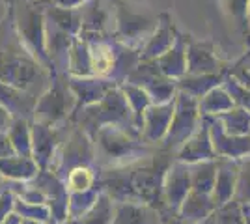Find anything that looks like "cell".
<instances>
[{"instance_id":"1","label":"cell","mask_w":250,"mask_h":224,"mask_svg":"<svg viewBox=\"0 0 250 224\" xmlns=\"http://www.w3.org/2000/svg\"><path fill=\"white\" fill-rule=\"evenodd\" d=\"M13 24L24 49L40 62V64L54 73V67L47 53L45 41V10L40 2L32 4L30 0H21L19 6L13 10Z\"/></svg>"},{"instance_id":"2","label":"cell","mask_w":250,"mask_h":224,"mask_svg":"<svg viewBox=\"0 0 250 224\" xmlns=\"http://www.w3.org/2000/svg\"><path fill=\"white\" fill-rule=\"evenodd\" d=\"M77 108V97L69 86L67 75H54L49 88L38 97L34 122L47 125H60L65 120H71Z\"/></svg>"},{"instance_id":"3","label":"cell","mask_w":250,"mask_h":224,"mask_svg":"<svg viewBox=\"0 0 250 224\" xmlns=\"http://www.w3.org/2000/svg\"><path fill=\"white\" fill-rule=\"evenodd\" d=\"M94 146L95 163L99 161L103 166L108 168H118L133 163L138 159V151L144 149L135 140H131L124 127L118 125H104L99 129L94 137Z\"/></svg>"},{"instance_id":"4","label":"cell","mask_w":250,"mask_h":224,"mask_svg":"<svg viewBox=\"0 0 250 224\" xmlns=\"http://www.w3.org/2000/svg\"><path fill=\"white\" fill-rule=\"evenodd\" d=\"M95 163V146L94 140L90 139L83 129H73L71 135L67 137L65 142L56 153V159L52 164L51 172H54L60 180H65L69 172L83 166V164H94Z\"/></svg>"},{"instance_id":"5","label":"cell","mask_w":250,"mask_h":224,"mask_svg":"<svg viewBox=\"0 0 250 224\" xmlns=\"http://www.w3.org/2000/svg\"><path fill=\"white\" fill-rule=\"evenodd\" d=\"M32 129V157L42 170H51L56 153L62 146L58 125H47L42 122H30Z\"/></svg>"},{"instance_id":"6","label":"cell","mask_w":250,"mask_h":224,"mask_svg":"<svg viewBox=\"0 0 250 224\" xmlns=\"http://www.w3.org/2000/svg\"><path fill=\"white\" fill-rule=\"evenodd\" d=\"M155 26V22L136 15L133 11L125 10V8H118V15H116V36L118 41L135 49L138 43L142 41L144 38L151 32V28Z\"/></svg>"},{"instance_id":"7","label":"cell","mask_w":250,"mask_h":224,"mask_svg":"<svg viewBox=\"0 0 250 224\" xmlns=\"http://www.w3.org/2000/svg\"><path fill=\"white\" fill-rule=\"evenodd\" d=\"M69 86L77 97V108H75L77 112L84 107L99 103L116 84L112 81L97 79V77H69Z\"/></svg>"},{"instance_id":"8","label":"cell","mask_w":250,"mask_h":224,"mask_svg":"<svg viewBox=\"0 0 250 224\" xmlns=\"http://www.w3.org/2000/svg\"><path fill=\"white\" fill-rule=\"evenodd\" d=\"M38 96H34L28 90H22L17 86L0 82V105L8 108L13 118H22V120H34V110H36Z\"/></svg>"},{"instance_id":"9","label":"cell","mask_w":250,"mask_h":224,"mask_svg":"<svg viewBox=\"0 0 250 224\" xmlns=\"http://www.w3.org/2000/svg\"><path fill=\"white\" fill-rule=\"evenodd\" d=\"M174 118V103H161V105H151L142 116V127H144V137L147 140L163 139L168 135V129Z\"/></svg>"},{"instance_id":"10","label":"cell","mask_w":250,"mask_h":224,"mask_svg":"<svg viewBox=\"0 0 250 224\" xmlns=\"http://www.w3.org/2000/svg\"><path fill=\"white\" fill-rule=\"evenodd\" d=\"M40 164L34 161V157H22V155H10L0 159V174L4 180L11 182H32L40 174Z\"/></svg>"},{"instance_id":"11","label":"cell","mask_w":250,"mask_h":224,"mask_svg":"<svg viewBox=\"0 0 250 224\" xmlns=\"http://www.w3.org/2000/svg\"><path fill=\"white\" fill-rule=\"evenodd\" d=\"M112 224H159L157 211L144 202H118Z\"/></svg>"},{"instance_id":"12","label":"cell","mask_w":250,"mask_h":224,"mask_svg":"<svg viewBox=\"0 0 250 224\" xmlns=\"http://www.w3.org/2000/svg\"><path fill=\"white\" fill-rule=\"evenodd\" d=\"M114 223V204L112 198L101 191L97 202L86 211L84 215L77 217V219H69L63 224H112Z\"/></svg>"},{"instance_id":"13","label":"cell","mask_w":250,"mask_h":224,"mask_svg":"<svg viewBox=\"0 0 250 224\" xmlns=\"http://www.w3.org/2000/svg\"><path fill=\"white\" fill-rule=\"evenodd\" d=\"M67 75L69 77H92L90 49H88V41H84L83 38H77L69 51Z\"/></svg>"},{"instance_id":"14","label":"cell","mask_w":250,"mask_h":224,"mask_svg":"<svg viewBox=\"0 0 250 224\" xmlns=\"http://www.w3.org/2000/svg\"><path fill=\"white\" fill-rule=\"evenodd\" d=\"M8 135L13 144V149L17 155L22 157H32V129L30 120H22V118H15L13 123L8 129Z\"/></svg>"},{"instance_id":"15","label":"cell","mask_w":250,"mask_h":224,"mask_svg":"<svg viewBox=\"0 0 250 224\" xmlns=\"http://www.w3.org/2000/svg\"><path fill=\"white\" fill-rule=\"evenodd\" d=\"M63 183H65L69 192H86L99 187L97 185V174L92 168V164H83V166L73 168L65 176Z\"/></svg>"},{"instance_id":"16","label":"cell","mask_w":250,"mask_h":224,"mask_svg":"<svg viewBox=\"0 0 250 224\" xmlns=\"http://www.w3.org/2000/svg\"><path fill=\"white\" fill-rule=\"evenodd\" d=\"M187 64L188 69L194 73H202V71H213L215 65H219L215 62L211 51H206L202 45H192L187 53Z\"/></svg>"},{"instance_id":"17","label":"cell","mask_w":250,"mask_h":224,"mask_svg":"<svg viewBox=\"0 0 250 224\" xmlns=\"http://www.w3.org/2000/svg\"><path fill=\"white\" fill-rule=\"evenodd\" d=\"M15 213L22 219H34V221H42L45 224H51V209L47 204H30L21 200L19 196L15 198Z\"/></svg>"},{"instance_id":"18","label":"cell","mask_w":250,"mask_h":224,"mask_svg":"<svg viewBox=\"0 0 250 224\" xmlns=\"http://www.w3.org/2000/svg\"><path fill=\"white\" fill-rule=\"evenodd\" d=\"M233 178L235 174L229 172V168H222L219 174V180H217V194H219L220 200H226L229 194L233 192Z\"/></svg>"},{"instance_id":"19","label":"cell","mask_w":250,"mask_h":224,"mask_svg":"<svg viewBox=\"0 0 250 224\" xmlns=\"http://www.w3.org/2000/svg\"><path fill=\"white\" fill-rule=\"evenodd\" d=\"M15 198L11 191H0V223L8 217L10 213H13L15 209Z\"/></svg>"},{"instance_id":"20","label":"cell","mask_w":250,"mask_h":224,"mask_svg":"<svg viewBox=\"0 0 250 224\" xmlns=\"http://www.w3.org/2000/svg\"><path fill=\"white\" fill-rule=\"evenodd\" d=\"M10 155H15V149H13V144H11L10 140V135L6 131H0V159L10 157Z\"/></svg>"},{"instance_id":"21","label":"cell","mask_w":250,"mask_h":224,"mask_svg":"<svg viewBox=\"0 0 250 224\" xmlns=\"http://www.w3.org/2000/svg\"><path fill=\"white\" fill-rule=\"evenodd\" d=\"M239 192L243 198L250 200V163L247 164V168L243 170L239 180Z\"/></svg>"},{"instance_id":"22","label":"cell","mask_w":250,"mask_h":224,"mask_svg":"<svg viewBox=\"0 0 250 224\" xmlns=\"http://www.w3.org/2000/svg\"><path fill=\"white\" fill-rule=\"evenodd\" d=\"M40 4H52V6H60V8H81L84 2H88V0H38Z\"/></svg>"},{"instance_id":"23","label":"cell","mask_w":250,"mask_h":224,"mask_svg":"<svg viewBox=\"0 0 250 224\" xmlns=\"http://www.w3.org/2000/svg\"><path fill=\"white\" fill-rule=\"evenodd\" d=\"M13 120H15V118L8 112V108H4L0 105V131H6V133H8V129H10V125L13 123Z\"/></svg>"},{"instance_id":"24","label":"cell","mask_w":250,"mask_h":224,"mask_svg":"<svg viewBox=\"0 0 250 224\" xmlns=\"http://www.w3.org/2000/svg\"><path fill=\"white\" fill-rule=\"evenodd\" d=\"M0 224H21V217L13 211V213L8 215V217H6Z\"/></svg>"},{"instance_id":"25","label":"cell","mask_w":250,"mask_h":224,"mask_svg":"<svg viewBox=\"0 0 250 224\" xmlns=\"http://www.w3.org/2000/svg\"><path fill=\"white\" fill-rule=\"evenodd\" d=\"M21 224H45L42 221H34V219H22L21 217Z\"/></svg>"},{"instance_id":"26","label":"cell","mask_w":250,"mask_h":224,"mask_svg":"<svg viewBox=\"0 0 250 224\" xmlns=\"http://www.w3.org/2000/svg\"><path fill=\"white\" fill-rule=\"evenodd\" d=\"M2 182H4V178H2V174H0V185H2Z\"/></svg>"},{"instance_id":"27","label":"cell","mask_w":250,"mask_h":224,"mask_svg":"<svg viewBox=\"0 0 250 224\" xmlns=\"http://www.w3.org/2000/svg\"><path fill=\"white\" fill-rule=\"evenodd\" d=\"M174 224H187V223H183V221H179V223H174Z\"/></svg>"}]
</instances>
